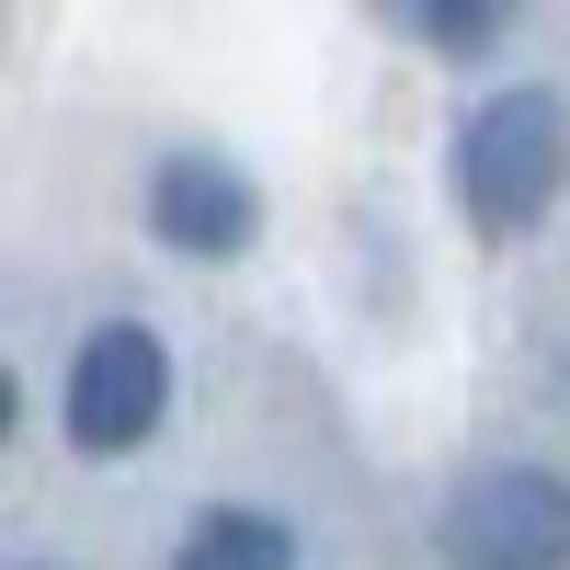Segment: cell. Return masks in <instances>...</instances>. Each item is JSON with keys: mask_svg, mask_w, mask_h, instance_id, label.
<instances>
[{"mask_svg": "<svg viewBox=\"0 0 570 570\" xmlns=\"http://www.w3.org/2000/svg\"><path fill=\"white\" fill-rule=\"evenodd\" d=\"M445 570H570V480L491 468L445 502Z\"/></svg>", "mask_w": 570, "mask_h": 570, "instance_id": "cell-2", "label": "cell"}, {"mask_svg": "<svg viewBox=\"0 0 570 570\" xmlns=\"http://www.w3.org/2000/svg\"><path fill=\"white\" fill-rule=\"evenodd\" d=\"M149 228L171 252H195V263H228V252H252L263 195H252V171H228L217 149H171L149 171Z\"/></svg>", "mask_w": 570, "mask_h": 570, "instance_id": "cell-4", "label": "cell"}, {"mask_svg": "<svg viewBox=\"0 0 570 570\" xmlns=\"http://www.w3.org/2000/svg\"><path fill=\"white\" fill-rule=\"evenodd\" d=\"M559 183H570V104L537 91V80L491 91V104L468 115V137H456V195L480 217V240H525L559 206Z\"/></svg>", "mask_w": 570, "mask_h": 570, "instance_id": "cell-1", "label": "cell"}, {"mask_svg": "<svg viewBox=\"0 0 570 570\" xmlns=\"http://www.w3.org/2000/svg\"><path fill=\"white\" fill-rule=\"evenodd\" d=\"M171 570H297V537H285L274 513H206Z\"/></svg>", "mask_w": 570, "mask_h": 570, "instance_id": "cell-5", "label": "cell"}, {"mask_svg": "<svg viewBox=\"0 0 570 570\" xmlns=\"http://www.w3.org/2000/svg\"><path fill=\"white\" fill-rule=\"evenodd\" d=\"M160 411H171V354H160V331L104 320V331L80 343V365H69V434H80L91 456H126V445L160 434Z\"/></svg>", "mask_w": 570, "mask_h": 570, "instance_id": "cell-3", "label": "cell"}, {"mask_svg": "<svg viewBox=\"0 0 570 570\" xmlns=\"http://www.w3.org/2000/svg\"><path fill=\"white\" fill-rule=\"evenodd\" d=\"M411 35H434L445 58H468V46H491V35H502V12H491V0H422Z\"/></svg>", "mask_w": 570, "mask_h": 570, "instance_id": "cell-6", "label": "cell"}, {"mask_svg": "<svg viewBox=\"0 0 570 570\" xmlns=\"http://www.w3.org/2000/svg\"><path fill=\"white\" fill-rule=\"evenodd\" d=\"M0 434H12V376H0Z\"/></svg>", "mask_w": 570, "mask_h": 570, "instance_id": "cell-7", "label": "cell"}]
</instances>
